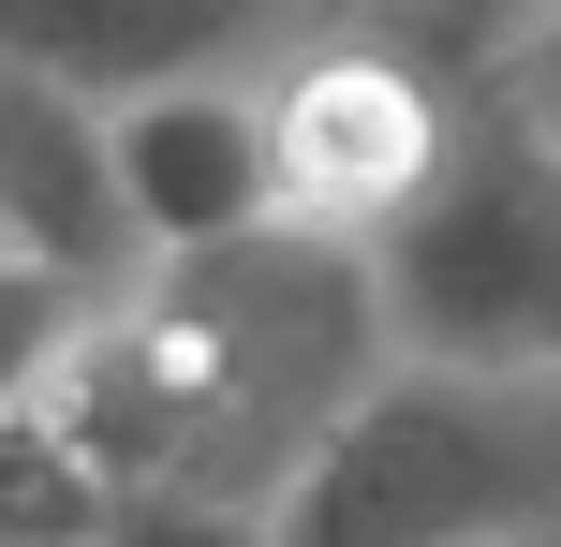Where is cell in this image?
<instances>
[{
  "label": "cell",
  "instance_id": "cell-4",
  "mask_svg": "<svg viewBox=\"0 0 561 547\" xmlns=\"http://www.w3.org/2000/svg\"><path fill=\"white\" fill-rule=\"evenodd\" d=\"M385 341L428 371H561V148L488 89L458 163L399 237H369Z\"/></svg>",
  "mask_w": 561,
  "mask_h": 547
},
{
  "label": "cell",
  "instance_id": "cell-11",
  "mask_svg": "<svg viewBox=\"0 0 561 547\" xmlns=\"http://www.w3.org/2000/svg\"><path fill=\"white\" fill-rule=\"evenodd\" d=\"M488 89H503V104H517V118H533V134L561 148V0H547L533 30H517L503 59H488Z\"/></svg>",
  "mask_w": 561,
  "mask_h": 547
},
{
  "label": "cell",
  "instance_id": "cell-10",
  "mask_svg": "<svg viewBox=\"0 0 561 547\" xmlns=\"http://www.w3.org/2000/svg\"><path fill=\"white\" fill-rule=\"evenodd\" d=\"M399 15H414V30H428V45H444V59H458V75H488V59H503V45H517V30H533V15H547V0H399Z\"/></svg>",
  "mask_w": 561,
  "mask_h": 547
},
{
  "label": "cell",
  "instance_id": "cell-3",
  "mask_svg": "<svg viewBox=\"0 0 561 547\" xmlns=\"http://www.w3.org/2000/svg\"><path fill=\"white\" fill-rule=\"evenodd\" d=\"M488 75H458L399 0H325L296 45L252 75V118H266V193L280 223L310 237H399L428 207V178L458 163Z\"/></svg>",
  "mask_w": 561,
  "mask_h": 547
},
{
  "label": "cell",
  "instance_id": "cell-12",
  "mask_svg": "<svg viewBox=\"0 0 561 547\" xmlns=\"http://www.w3.org/2000/svg\"><path fill=\"white\" fill-rule=\"evenodd\" d=\"M473 547H561V533H473Z\"/></svg>",
  "mask_w": 561,
  "mask_h": 547
},
{
  "label": "cell",
  "instance_id": "cell-13",
  "mask_svg": "<svg viewBox=\"0 0 561 547\" xmlns=\"http://www.w3.org/2000/svg\"><path fill=\"white\" fill-rule=\"evenodd\" d=\"M0 252H15V207H0Z\"/></svg>",
  "mask_w": 561,
  "mask_h": 547
},
{
  "label": "cell",
  "instance_id": "cell-7",
  "mask_svg": "<svg viewBox=\"0 0 561 547\" xmlns=\"http://www.w3.org/2000/svg\"><path fill=\"white\" fill-rule=\"evenodd\" d=\"M118 503L134 489H118L45 400H0V547H104Z\"/></svg>",
  "mask_w": 561,
  "mask_h": 547
},
{
  "label": "cell",
  "instance_id": "cell-5",
  "mask_svg": "<svg viewBox=\"0 0 561 547\" xmlns=\"http://www.w3.org/2000/svg\"><path fill=\"white\" fill-rule=\"evenodd\" d=\"M325 0H0V59L45 75L59 104L118 118V104H163V89H222L266 75Z\"/></svg>",
  "mask_w": 561,
  "mask_h": 547
},
{
  "label": "cell",
  "instance_id": "cell-2",
  "mask_svg": "<svg viewBox=\"0 0 561 547\" xmlns=\"http://www.w3.org/2000/svg\"><path fill=\"white\" fill-rule=\"evenodd\" d=\"M473 533H561V371L399 355L280 489V547H473Z\"/></svg>",
  "mask_w": 561,
  "mask_h": 547
},
{
  "label": "cell",
  "instance_id": "cell-6",
  "mask_svg": "<svg viewBox=\"0 0 561 547\" xmlns=\"http://www.w3.org/2000/svg\"><path fill=\"white\" fill-rule=\"evenodd\" d=\"M104 163H118V207H134L148 252H207V237L280 223L252 75H222V89H163V104H118V118H104Z\"/></svg>",
  "mask_w": 561,
  "mask_h": 547
},
{
  "label": "cell",
  "instance_id": "cell-1",
  "mask_svg": "<svg viewBox=\"0 0 561 547\" xmlns=\"http://www.w3.org/2000/svg\"><path fill=\"white\" fill-rule=\"evenodd\" d=\"M399 371L385 282L355 237L252 223L207 252H148L59 355L45 414L118 474V489H207V503H280L310 444Z\"/></svg>",
  "mask_w": 561,
  "mask_h": 547
},
{
  "label": "cell",
  "instance_id": "cell-8",
  "mask_svg": "<svg viewBox=\"0 0 561 547\" xmlns=\"http://www.w3.org/2000/svg\"><path fill=\"white\" fill-rule=\"evenodd\" d=\"M104 296L118 282H89V266H59V252H0V400H45Z\"/></svg>",
  "mask_w": 561,
  "mask_h": 547
},
{
  "label": "cell",
  "instance_id": "cell-9",
  "mask_svg": "<svg viewBox=\"0 0 561 547\" xmlns=\"http://www.w3.org/2000/svg\"><path fill=\"white\" fill-rule=\"evenodd\" d=\"M104 547H280V503H207V489H134Z\"/></svg>",
  "mask_w": 561,
  "mask_h": 547
}]
</instances>
